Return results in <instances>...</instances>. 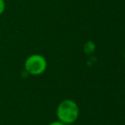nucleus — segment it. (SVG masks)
Here are the masks:
<instances>
[{"label": "nucleus", "mask_w": 125, "mask_h": 125, "mask_svg": "<svg viewBox=\"0 0 125 125\" xmlns=\"http://www.w3.org/2000/svg\"><path fill=\"white\" fill-rule=\"evenodd\" d=\"M56 116L59 121L65 124H71L76 122L79 116L77 104L72 99H65L59 104L56 110Z\"/></svg>", "instance_id": "nucleus-1"}, {"label": "nucleus", "mask_w": 125, "mask_h": 125, "mask_svg": "<svg viewBox=\"0 0 125 125\" xmlns=\"http://www.w3.org/2000/svg\"><path fill=\"white\" fill-rule=\"evenodd\" d=\"M48 63L43 56L40 54H32L25 61V69L31 75H40L46 70Z\"/></svg>", "instance_id": "nucleus-2"}, {"label": "nucleus", "mask_w": 125, "mask_h": 125, "mask_svg": "<svg viewBox=\"0 0 125 125\" xmlns=\"http://www.w3.org/2000/svg\"><path fill=\"white\" fill-rule=\"evenodd\" d=\"M5 10V1L4 0H0V15L4 12Z\"/></svg>", "instance_id": "nucleus-3"}, {"label": "nucleus", "mask_w": 125, "mask_h": 125, "mask_svg": "<svg viewBox=\"0 0 125 125\" xmlns=\"http://www.w3.org/2000/svg\"><path fill=\"white\" fill-rule=\"evenodd\" d=\"M49 125H66V124H65L64 123H62V122H61V121H54V122H52V123H50Z\"/></svg>", "instance_id": "nucleus-4"}]
</instances>
